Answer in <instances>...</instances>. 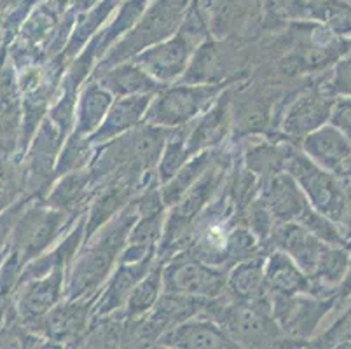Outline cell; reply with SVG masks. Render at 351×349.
Returning <instances> with one entry per match:
<instances>
[{"label": "cell", "mask_w": 351, "mask_h": 349, "mask_svg": "<svg viewBox=\"0 0 351 349\" xmlns=\"http://www.w3.org/2000/svg\"><path fill=\"white\" fill-rule=\"evenodd\" d=\"M226 112L222 107H217L215 110L210 112L206 115L203 123L197 126V130L194 131V136L189 143V149H201V147H208L212 143H215L217 140L222 139L226 130Z\"/></svg>", "instance_id": "23"}, {"label": "cell", "mask_w": 351, "mask_h": 349, "mask_svg": "<svg viewBox=\"0 0 351 349\" xmlns=\"http://www.w3.org/2000/svg\"><path fill=\"white\" fill-rule=\"evenodd\" d=\"M215 95V88L171 89L156 101L149 114V121L154 124H166V126L186 123L193 119L197 112L208 107Z\"/></svg>", "instance_id": "4"}, {"label": "cell", "mask_w": 351, "mask_h": 349, "mask_svg": "<svg viewBox=\"0 0 351 349\" xmlns=\"http://www.w3.org/2000/svg\"><path fill=\"white\" fill-rule=\"evenodd\" d=\"M332 121L334 126L343 130L344 133L351 134V100H339L332 110Z\"/></svg>", "instance_id": "31"}, {"label": "cell", "mask_w": 351, "mask_h": 349, "mask_svg": "<svg viewBox=\"0 0 351 349\" xmlns=\"http://www.w3.org/2000/svg\"><path fill=\"white\" fill-rule=\"evenodd\" d=\"M269 206L274 211V215L282 220L301 217L302 211L308 208L306 200L289 175H282L271 184Z\"/></svg>", "instance_id": "17"}, {"label": "cell", "mask_w": 351, "mask_h": 349, "mask_svg": "<svg viewBox=\"0 0 351 349\" xmlns=\"http://www.w3.org/2000/svg\"><path fill=\"white\" fill-rule=\"evenodd\" d=\"M264 276H266V283L280 293L306 290V285H308L306 278L299 273L293 262L283 254H276L271 257Z\"/></svg>", "instance_id": "19"}, {"label": "cell", "mask_w": 351, "mask_h": 349, "mask_svg": "<svg viewBox=\"0 0 351 349\" xmlns=\"http://www.w3.org/2000/svg\"><path fill=\"white\" fill-rule=\"evenodd\" d=\"M212 185H213V178L206 177L205 180L197 185V187L193 189V192H191L186 200L180 201V204H178L177 210L173 211V217H171V220H170V234L171 236H173L175 232H180V230L184 229V226H186V224L189 222L194 215H196L197 210H199V208L203 206V203H205V200H206V196H208V192H210V189H212Z\"/></svg>", "instance_id": "22"}, {"label": "cell", "mask_w": 351, "mask_h": 349, "mask_svg": "<svg viewBox=\"0 0 351 349\" xmlns=\"http://www.w3.org/2000/svg\"><path fill=\"white\" fill-rule=\"evenodd\" d=\"M86 326V306L81 302H66L54 307L46 316V332L56 341L77 337Z\"/></svg>", "instance_id": "15"}, {"label": "cell", "mask_w": 351, "mask_h": 349, "mask_svg": "<svg viewBox=\"0 0 351 349\" xmlns=\"http://www.w3.org/2000/svg\"><path fill=\"white\" fill-rule=\"evenodd\" d=\"M149 101H151V95H132L117 101L95 139L98 142H104V140L112 139L116 134L123 133L124 130L135 126L149 107Z\"/></svg>", "instance_id": "13"}, {"label": "cell", "mask_w": 351, "mask_h": 349, "mask_svg": "<svg viewBox=\"0 0 351 349\" xmlns=\"http://www.w3.org/2000/svg\"><path fill=\"white\" fill-rule=\"evenodd\" d=\"M20 211H21V204L20 206L11 208L8 213H4V215L0 217V248H2V245L5 243V238H8L9 232H11L16 219H18V215H20Z\"/></svg>", "instance_id": "33"}, {"label": "cell", "mask_w": 351, "mask_h": 349, "mask_svg": "<svg viewBox=\"0 0 351 349\" xmlns=\"http://www.w3.org/2000/svg\"><path fill=\"white\" fill-rule=\"evenodd\" d=\"M332 105L320 95H306L293 104L292 110L287 115L285 131L290 134H309L322 128L328 119Z\"/></svg>", "instance_id": "11"}, {"label": "cell", "mask_w": 351, "mask_h": 349, "mask_svg": "<svg viewBox=\"0 0 351 349\" xmlns=\"http://www.w3.org/2000/svg\"><path fill=\"white\" fill-rule=\"evenodd\" d=\"M290 171L304 185V191L308 192L311 203L318 208L320 213H324V217L332 220H343L348 215L351 201L348 200L346 192L337 184L336 178L322 171L311 161L301 156H293L290 159Z\"/></svg>", "instance_id": "2"}, {"label": "cell", "mask_w": 351, "mask_h": 349, "mask_svg": "<svg viewBox=\"0 0 351 349\" xmlns=\"http://www.w3.org/2000/svg\"><path fill=\"white\" fill-rule=\"evenodd\" d=\"M166 288L173 293L215 297L224 290V278L199 262H178L166 269Z\"/></svg>", "instance_id": "5"}, {"label": "cell", "mask_w": 351, "mask_h": 349, "mask_svg": "<svg viewBox=\"0 0 351 349\" xmlns=\"http://www.w3.org/2000/svg\"><path fill=\"white\" fill-rule=\"evenodd\" d=\"M18 93L11 72L0 77V149H12V140L18 126Z\"/></svg>", "instance_id": "16"}, {"label": "cell", "mask_w": 351, "mask_h": 349, "mask_svg": "<svg viewBox=\"0 0 351 349\" xmlns=\"http://www.w3.org/2000/svg\"><path fill=\"white\" fill-rule=\"evenodd\" d=\"M206 163H208V156H201L199 159H194L189 166H186V168L182 169L177 177L171 180V184L166 187V203H168V201H177L178 197L187 191V187L193 184L194 178H197V175L205 169Z\"/></svg>", "instance_id": "27"}, {"label": "cell", "mask_w": 351, "mask_h": 349, "mask_svg": "<svg viewBox=\"0 0 351 349\" xmlns=\"http://www.w3.org/2000/svg\"><path fill=\"white\" fill-rule=\"evenodd\" d=\"M147 265H149V258H142V262H136V264H128L117 271V274L114 276L110 288H108L107 296H105L104 304L100 307V313H108L119 307L124 300L128 299V296L133 292V288L136 287L140 278L145 274Z\"/></svg>", "instance_id": "18"}, {"label": "cell", "mask_w": 351, "mask_h": 349, "mask_svg": "<svg viewBox=\"0 0 351 349\" xmlns=\"http://www.w3.org/2000/svg\"><path fill=\"white\" fill-rule=\"evenodd\" d=\"M63 264H65V261L58 262L53 267L49 276L27 287L20 300V313L25 320L32 322V320L43 318L51 307L58 302L63 283V271H65Z\"/></svg>", "instance_id": "9"}, {"label": "cell", "mask_w": 351, "mask_h": 349, "mask_svg": "<svg viewBox=\"0 0 351 349\" xmlns=\"http://www.w3.org/2000/svg\"><path fill=\"white\" fill-rule=\"evenodd\" d=\"M191 51V43L187 35L173 38L170 43L154 49L145 51L138 56V67L151 77L159 81L175 79L184 70L187 62V54Z\"/></svg>", "instance_id": "8"}, {"label": "cell", "mask_w": 351, "mask_h": 349, "mask_svg": "<svg viewBox=\"0 0 351 349\" xmlns=\"http://www.w3.org/2000/svg\"><path fill=\"white\" fill-rule=\"evenodd\" d=\"M166 344L180 348H231V339L222 328L210 323L194 322L180 325L165 337Z\"/></svg>", "instance_id": "12"}, {"label": "cell", "mask_w": 351, "mask_h": 349, "mask_svg": "<svg viewBox=\"0 0 351 349\" xmlns=\"http://www.w3.org/2000/svg\"><path fill=\"white\" fill-rule=\"evenodd\" d=\"M266 285V276L263 271V262H247L236 267L234 273L231 274L229 287L236 297H241L245 300H255Z\"/></svg>", "instance_id": "20"}, {"label": "cell", "mask_w": 351, "mask_h": 349, "mask_svg": "<svg viewBox=\"0 0 351 349\" xmlns=\"http://www.w3.org/2000/svg\"><path fill=\"white\" fill-rule=\"evenodd\" d=\"M220 323H222V330L226 328L228 337L247 344H267L276 335L271 320L248 306H234L226 309Z\"/></svg>", "instance_id": "7"}, {"label": "cell", "mask_w": 351, "mask_h": 349, "mask_svg": "<svg viewBox=\"0 0 351 349\" xmlns=\"http://www.w3.org/2000/svg\"><path fill=\"white\" fill-rule=\"evenodd\" d=\"M132 220L133 215L130 211L124 213L114 224V227L104 230L100 239L82 254V257L75 264V269H73V276L69 287V296L72 299H77V297L84 296L88 290L97 288V285H100V281L107 276L117 252L123 246L124 232L130 227Z\"/></svg>", "instance_id": "1"}, {"label": "cell", "mask_w": 351, "mask_h": 349, "mask_svg": "<svg viewBox=\"0 0 351 349\" xmlns=\"http://www.w3.org/2000/svg\"><path fill=\"white\" fill-rule=\"evenodd\" d=\"M159 287H161V273L159 271L151 273L142 283L136 285L133 288L132 297H130V306H128L130 315H138V313L154 306L156 299H158Z\"/></svg>", "instance_id": "24"}, {"label": "cell", "mask_w": 351, "mask_h": 349, "mask_svg": "<svg viewBox=\"0 0 351 349\" xmlns=\"http://www.w3.org/2000/svg\"><path fill=\"white\" fill-rule=\"evenodd\" d=\"M306 152L325 168L351 173V143L337 128H318L308 134L304 142Z\"/></svg>", "instance_id": "6"}, {"label": "cell", "mask_w": 351, "mask_h": 349, "mask_svg": "<svg viewBox=\"0 0 351 349\" xmlns=\"http://www.w3.org/2000/svg\"><path fill=\"white\" fill-rule=\"evenodd\" d=\"M339 86L344 93H351V67H343L339 70Z\"/></svg>", "instance_id": "34"}, {"label": "cell", "mask_w": 351, "mask_h": 349, "mask_svg": "<svg viewBox=\"0 0 351 349\" xmlns=\"http://www.w3.org/2000/svg\"><path fill=\"white\" fill-rule=\"evenodd\" d=\"M110 101V95L105 93L100 86H89L82 96L81 107V119H79L77 134L91 133L97 130L98 124L101 123L107 105Z\"/></svg>", "instance_id": "21"}, {"label": "cell", "mask_w": 351, "mask_h": 349, "mask_svg": "<svg viewBox=\"0 0 351 349\" xmlns=\"http://www.w3.org/2000/svg\"><path fill=\"white\" fill-rule=\"evenodd\" d=\"M65 219V213L56 208H34L27 211L16 230V257L27 261L28 257L40 254L56 238Z\"/></svg>", "instance_id": "3"}, {"label": "cell", "mask_w": 351, "mask_h": 349, "mask_svg": "<svg viewBox=\"0 0 351 349\" xmlns=\"http://www.w3.org/2000/svg\"><path fill=\"white\" fill-rule=\"evenodd\" d=\"M324 21H327L334 30L351 32V5L341 2H324L318 12Z\"/></svg>", "instance_id": "28"}, {"label": "cell", "mask_w": 351, "mask_h": 349, "mask_svg": "<svg viewBox=\"0 0 351 349\" xmlns=\"http://www.w3.org/2000/svg\"><path fill=\"white\" fill-rule=\"evenodd\" d=\"M100 84L112 95H145L158 88L154 79L143 72L138 65H121L101 77Z\"/></svg>", "instance_id": "14"}, {"label": "cell", "mask_w": 351, "mask_h": 349, "mask_svg": "<svg viewBox=\"0 0 351 349\" xmlns=\"http://www.w3.org/2000/svg\"><path fill=\"white\" fill-rule=\"evenodd\" d=\"M159 232H161V213L159 211L145 213V219L136 226V229L132 232V238H130L132 252L140 250V254H143L145 250L154 245L156 239L159 238Z\"/></svg>", "instance_id": "25"}, {"label": "cell", "mask_w": 351, "mask_h": 349, "mask_svg": "<svg viewBox=\"0 0 351 349\" xmlns=\"http://www.w3.org/2000/svg\"><path fill=\"white\" fill-rule=\"evenodd\" d=\"M346 269V255L341 250H324L317 273L324 274L328 280L336 281Z\"/></svg>", "instance_id": "30"}, {"label": "cell", "mask_w": 351, "mask_h": 349, "mask_svg": "<svg viewBox=\"0 0 351 349\" xmlns=\"http://www.w3.org/2000/svg\"><path fill=\"white\" fill-rule=\"evenodd\" d=\"M301 219L302 222L308 226V230H311L313 234L317 236V238H322L324 241H328V243H341L339 232H337L336 227L332 226L328 220H325L327 217L313 213V211H309L308 208H306V210L301 213Z\"/></svg>", "instance_id": "29"}, {"label": "cell", "mask_w": 351, "mask_h": 349, "mask_svg": "<svg viewBox=\"0 0 351 349\" xmlns=\"http://www.w3.org/2000/svg\"><path fill=\"white\" fill-rule=\"evenodd\" d=\"M328 342L332 344H341V342H351V311L348 313L344 318H341L339 322L334 325L330 332L327 334Z\"/></svg>", "instance_id": "32"}, {"label": "cell", "mask_w": 351, "mask_h": 349, "mask_svg": "<svg viewBox=\"0 0 351 349\" xmlns=\"http://www.w3.org/2000/svg\"><path fill=\"white\" fill-rule=\"evenodd\" d=\"M276 239L306 273H317L318 262L325 248L311 230L289 224V226L280 227Z\"/></svg>", "instance_id": "10"}, {"label": "cell", "mask_w": 351, "mask_h": 349, "mask_svg": "<svg viewBox=\"0 0 351 349\" xmlns=\"http://www.w3.org/2000/svg\"><path fill=\"white\" fill-rule=\"evenodd\" d=\"M88 175H84V177H82L81 173L79 175H70L69 178H65L60 184V187L51 196V206L69 208L70 204L77 203L82 194H84L86 187H88Z\"/></svg>", "instance_id": "26"}]
</instances>
